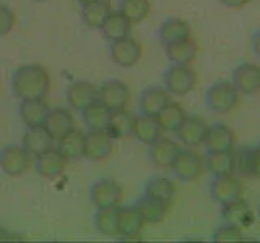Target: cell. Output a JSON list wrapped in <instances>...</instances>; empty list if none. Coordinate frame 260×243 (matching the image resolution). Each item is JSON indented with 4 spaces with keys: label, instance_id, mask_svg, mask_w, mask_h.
<instances>
[{
    "label": "cell",
    "instance_id": "cell-1",
    "mask_svg": "<svg viewBox=\"0 0 260 243\" xmlns=\"http://www.w3.org/2000/svg\"><path fill=\"white\" fill-rule=\"evenodd\" d=\"M12 91L20 101L46 99L51 91V76L43 65H21L13 71Z\"/></svg>",
    "mask_w": 260,
    "mask_h": 243
},
{
    "label": "cell",
    "instance_id": "cell-2",
    "mask_svg": "<svg viewBox=\"0 0 260 243\" xmlns=\"http://www.w3.org/2000/svg\"><path fill=\"white\" fill-rule=\"evenodd\" d=\"M197 73L189 63H171L162 75V85L169 94L185 96L195 88Z\"/></svg>",
    "mask_w": 260,
    "mask_h": 243
},
{
    "label": "cell",
    "instance_id": "cell-3",
    "mask_svg": "<svg viewBox=\"0 0 260 243\" xmlns=\"http://www.w3.org/2000/svg\"><path fill=\"white\" fill-rule=\"evenodd\" d=\"M238 99L239 93L231 81H216L205 93V102L208 109L215 113H219V115L231 112L238 104Z\"/></svg>",
    "mask_w": 260,
    "mask_h": 243
},
{
    "label": "cell",
    "instance_id": "cell-4",
    "mask_svg": "<svg viewBox=\"0 0 260 243\" xmlns=\"http://www.w3.org/2000/svg\"><path fill=\"white\" fill-rule=\"evenodd\" d=\"M32 159L23 144H7L0 149V170L8 177H21L31 169Z\"/></svg>",
    "mask_w": 260,
    "mask_h": 243
},
{
    "label": "cell",
    "instance_id": "cell-5",
    "mask_svg": "<svg viewBox=\"0 0 260 243\" xmlns=\"http://www.w3.org/2000/svg\"><path fill=\"white\" fill-rule=\"evenodd\" d=\"M130 101V88L122 79H109L98 88V102L109 110L125 109Z\"/></svg>",
    "mask_w": 260,
    "mask_h": 243
},
{
    "label": "cell",
    "instance_id": "cell-6",
    "mask_svg": "<svg viewBox=\"0 0 260 243\" xmlns=\"http://www.w3.org/2000/svg\"><path fill=\"white\" fill-rule=\"evenodd\" d=\"M89 198L96 209L114 208L120 205L124 198V190H122V185L112 178H101L93 183L89 190Z\"/></svg>",
    "mask_w": 260,
    "mask_h": 243
},
{
    "label": "cell",
    "instance_id": "cell-7",
    "mask_svg": "<svg viewBox=\"0 0 260 243\" xmlns=\"http://www.w3.org/2000/svg\"><path fill=\"white\" fill-rule=\"evenodd\" d=\"M173 174L182 182H195L205 170L203 159L197 152L190 149H181L176 156L173 166H171Z\"/></svg>",
    "mask_w": 260,
    "mask_h": 243
},
{
    "label": "cell",
    "instance_id": "cell-8",
    "mask_svg": "<svg viewBox=\"0 0 260 243\" xmlns=\"http://www.w3.org/2000/svg\"><path fill=\"white\" fill-rule=\"evenodd\" d=\"M109 54L112 62L122 68H130L138 63L142 57V44L132 36H125L122 39L112 40L109 47Z\"/></svg>",
    "mask_w": 260,
    "mask_h": 243
},
{
    "label": "cell",
    "instance_id": "cell-9",
    "mask_svg": "<svg viewBox=\"0 0 260 243\" xmlns=\"http://www.w3.org/2000/svg\"><path fill=\"white\" fill-rule=\"evenodd\" d=\"M244 186L242 183L234 177V174L230 175H218L213 177L210 183V196L219 206L226 205L233 199H238L242 196Z\"/></svg>",
    "mask_w": 260,
    "mask_h": 243
},
{
    "label": "cell",
    "instance_id": "cell-10",
    "mask_svg": "<svg viewBox=\"0 0 260 243\" xmlns=\"http://www.w3.org/2000/svg\"><path fill=\"white\" fill-rule=\"evenodd\" d=\"M233 86L239 94L254 96L260 91V67L255 63H241L234 68L231 76Z\"/></svg>",
    "mask_w": 260,
    "mask_h": 243
},
{
    "label": "cell",
    "instance_id": "cell-11",
    "mask_svg": "<svg viewBox=\"0 0 260 243\" xmlns=\"http://www.w3.org/2000/svg\"><path fill=\"white\" fill-rule=\"evenodd\" d=\"M114 149V138L108 130H88L85 136V157L89 160L108 159Z\"/></svg>",
    "mask_w": 260,
    "mask_h": 243
},
{
    "label": "cell",
    "instance_id": "cell-12",
    "mask_svg": "<svg viewBox=\"0 0 260 243\" xmlns=\"http://www.w3.org/2000/svg\"><path fill=\"white\" fill-rule=\"evenodd\" d=\"M67 162L69 160L63 157V154L52 146L51 149L41 152L39 156L35 157V170L43 178L52 180V178H57L63 174Z\"/></svg>",
    "mask_w": 260,
    "mask_h": 243
},
{
    "label": "cell",
    "instance_id": "cell-13",
    "mask_svg": "<svg viewBox=\"0 0 260 243\" xmlns=\"http://www.w3.org/2000/svg\"><path fill=\"white\" fill-rule=\"evenodd\" d=\"M145 221L135 206H119L117 209V237L124 240L138 238Z\"/></svg>",
    "mask_w": 260,
    "mask_h": 243
},
{
    "label": "cell",
    "instance_id": "cell-14",
    "mask_svg": "<svg viewBox=\"0 0 260 243\" xmlns=\"http://www.w3.org/2000/svg\"><path fill=\"white\" fill-rule=\"evenodd\" d=\"M65 97H67V104L72 109L81 112L85 107L98 101V86L85 79L73 81L65 91Z\"/></svg>",
    "mask_w": 260,
    "mask_h": 243
},
{
    "label": "cell",
    "instance_id": "cell-15",
    "mask_svg": "<svg viewBox=\"0 0 260 243\" xmlns=\"http://www.w3.org/2000/svg\"><path fill=\"white\" fill-rule=\"evenodd\" d=\"M221 219L226 224H233L241 229H246L254 224V211L250 209L249 202L246 199L238 198L233 199L226 205H221Z\"/></svg>",
    "mask_w": 260,
    "mask_h": 243
},
{
    "label": "cell",
    "instance_id": "cell-16",
    "mask_svg": "<svg viewBox=\"0 0 260 243\" xmlns=\"http://www.w3.org/2000/svg\"><path fill=\"white\" fill-rule=\"evenodd\" d=\"M169 93L165 86H148L145 88L138 97V107L140 113L148 117H156L165 109V105L171 101Z\"/></svg>",
    "mask_w": 260,
    "mask_h": 243
},
{
    "label": "cell",
    "instance_id": "cell-17",
    "mask_svg": "<svg viewBox=\"0 0 260 243\" xmlns=\"http://www.w3.org/2000/svg\"><path fill=\"white\" fill-rule=\"evenodd\" d=\"M148 157L151 160V164L158 169H171L176 156L181 151V146H179L174 140H169V138H158L156 141L151 143L148 146Z\"/></svg>",
    "mask_w": 260,
    "mask_h": 243
},
{
    "label": "cell",
    "instance_id": "cell-18",
    "mask_svg": "<svg viewBox=\"0 0 260 243\" xmlns=\"http://www.w3.org/2000/svg\"><path fill=\"white\" fill-rule=\"evenodd\" d=\"M208 125L205 120L197 115H185L181 127L177 128V138L184 146L195 148V146L203 144V138H205Z\"/></svg>",
    "mask_w": 260,
    "mask_h": 243
},
{
    "label": "cell",
    "instance_id": "cell-19",
    "mask_svg": "<svg viewBox=\"0 0 260 243\" xmlns=\"http://www.w3.org/2000/svg\"><path fill=\"white\" fill-rule=\"evenodd\" d=\"M203 146L207 151H234L236 138L233 130L224 124H215L207 128Z\"/></svg>",
    "mask_w": 260,
    "mask_h": 243
},
{
    "label": "cell",
    "instance_id": "cell-20",
    "mask_svg": "<svg viewBox=\"0 0 260 243\" xmlns=\"http://www.w3.org/2000/svg\"><path fill=\"white\" fill-rule=\"evenodd\" d=\"M143 194L171 208L174 202V198H176V185L171 182L168 177L154 175L145 183Z\"/></svg>",
    "mask_w": 260,
    "mask_h": 243
},
{
    "label": "cell",
    "instance_id": "cell-21",
    "mask_svg": "<svg viewBox=\"0 0 260 243\" xmlns=\"http://www.w3.org/2000/svg\"><path fill=\"white\" fill-rule=\"evenodd\" d=\"M85 136L78 128H72L63 136L57 140V149H59L67 160H78L85 157Z\"/></svg>",
    "mask_w": 260,
    "mask_h": 243
},
{
    "label": "cell",
    "instance_id": "cell-22",
    "mask_svg": "<svg viewBox=\"0 0 260 243\" xmlns=\"http://www.w3.org/2000/svg\"><path fill=\"white\" fill-rule=\"evenodd\" d=\"M47 104L44 99H24L20 102V117L26 128L44 127V122L49 113Z\"/></svg>",
    "mask_w": 260,
    "mask_h": 243
},
{
    "label": "cell",
    "instance_id": "cell-23",
    "mask_svg": "<svg viewBox=\"0 0 260 243\" xmlns=\"http://www.w3.org/2000/svg\"><path fill=\"white\" fill-rule=\"evenodd\" d=\"M112 13V5L109 0H93L81 5V20L83 24L91 29H101L106 18Z\"/></svg>",
    "mask_w": 260,
    "mask_h": 243
},
{
    "label": "cell",
    "instance_id": "cell-24",
    "mask_svg": "<svg viewBox=\"0 0 260 243\" xmlns=\"http://www.w3.org/2000/svg\"><path fill=\"white\" fill-rule=\"evenodd\" d=\"M21 144L32 157H36L41 152L52 148L54 138L47 133V130L44 127H32V128H28L26 133L23 135Z\"/></svg>",
    "mask_w": 260,
    "mask_h": 243
},
{
    "label": "cell",
    "instance_id": "cell-25",
    "mask_svg": "<svg viewBox=\"0 0 260 243\" xmlns=\"http://www.w3.org/2000/svg\"><path fill=\"white\" fill-rule=\"evenodd\" d=\"M132 135L137 138L138 141L150 146L151 143H154L161 138L162 130L158 124L156 117H148V115H140L134 117V127H132Z\"/></svg>",
    "mask_w": 260,
    "mask_h": 243
},
{
    "label": "cell",
    "instance_id": "cell-26",
    "mask_svg": "<svg viewBox=\"0 0 260 243\" xmlns=\"http://www.w3.org/2000/svg\"><path fill=\"white\" fill-rule=\"evenodd\" d=\"M203 164L213 177L234 174V151H207Z\"/></svg>",
    "mask_w": 260,
    "mask_h": 243
},
{
    "label": "cell",
    "instance_id": "cell-27",
    "mask_svg": "<svg viewBox=\"0 0 260 243\" xmlns=\"http://www.w3.org/2000/svg\"><path fill=\"white\" fill-rule=\"evenodd\" d=\"M44 128L47 130V133L54 138V141L59 140L60 136H63L67 132H70L72 128H75L73 124V117L67 109H51L47 113V118L44 122Z\"/></svg>",
    "mask_w": 260,
    "mask_h": 243
},
{
    "label": "cell",
    "instance_id": "cell-28",
    "mask_svg": "<svg viewBox=\"0 0 260 243\" xmlns=\"http://www.w3.org/2000/svg\"><path fill=\"white\" fill-rule=\"evenodd\" d=\"M158 37L162 46L177 43V40L190 37V26L189 23L181 18H168L159 26Z\"/></svg>",
    "mask_w": 260,
    "mask_h": 243
},
{
    "label": "cell",
    "instance_id": "cell-29",
    "mask_svg": "<svg viewBox=\"0 0 260 243\" xmlns=\"http://www.w3.org/2000/svg\"><path fill=\"white\" fill-rule=\"evenodd\" d=\"M130 29H132V23H130L119 10L117 12L112 10V13L106 18V21L101 26L103 36H104V39H108L109 43L122 39L125 36H130Z\"/></svg>",
    "mask_w": 260,
    "mask_h": 243
},
{
    "label": "cell",
    "instance_id": "cell-30",
    "mask_svg": "<svg viewBox=\"0 0 260 243\" xmlns=\"http://www.w3.org/2000/svg\"><path fill=\"white\" fill-rule=\"evenodd\" d=\"M138 213H140V216L143 217L145 224H159L165 221V217L168 214L169 208L166 205H162V202L153 199L150 196H146V194H143V196H140L137 199V202L134 205Z\"/></svg>",
    "mask_w": 260,
    "mask_h": 243
},
{
    "label": "cell",
    "instance_id": "cell-31",
    "mask_svg": "<svg viewBox=\"0 0 260 243\" xmlns=\"http://www.w3.org/2000/svg\"><path fill=\"white\" fill-rule=\"evenodd\" d=\"M166 57L171 63H192V60L197 55V44L192 37H187L177 43L165 46Z\"/></svg>",
    "mask_w": 260,
    "mask_h": 243
},
{
    "label": "cell",
    "instance_id": "cell-32",
    "mask_svg": "<svg viewBox=\"0 0 260 243\" xmlns=\"http://www.w3.org/2000/svg\"><path fill=\"white\" fill-rule=\"evenodd\" d=\"M134 117L130 112L125 109L119 110H111L109 113V122H108V133L117 140V138H124L132 135V127H134Z\"/></svg>",
    "mask_w": 260,
    "mask_h": 243
},
{
    "label": "cell",
    "instance_id": "cell-33",
    "mask_svg": "<svg viewBox=\"0 0 260 243\" xmlns=\"http://www.w3.org/2000/svg\"><path fill=\"white\" fill-rule=\"evenodd\" d=\"M184 118H185L184 109L179 104L171 102V101L156 115V120L162 130V133H176L177 128L181 127V124L184 122Z\"/></svg>",
    "mask_w": 260,
    "mask_h": 243
},
{
    "label": "cell",
    "instance_id": "cell-34",
    "mask_svg": "<svg viewBox=\"0 0 260 243\" xmlns=\"http://www.w3.org/2000/svg\"><path fill=\"white\" fill-rule=\"evenodd\" d=\"M109 109H106L103 104L96 101L81 110V117H83V124L88 130H106L109 122Z\"/></svg>",
    "mask_w": 260,
    "mask_h": 243
},
{
    "label": "cell",
    "instance_id": "cell-35",
    "mask_svg": "<svg viewBox=\"0 0 260 243\" xmlns=\"http://www.w3.org/2000/svg\"><path fill=\"white\" fill-rule=\"evenodd\" d=\"M117 209L119 206L101 208L96 211L94 225L104 237H117Z\"/></svg>",
    "mask_w": 260,
    "mask_h": 243
},
{
    "label": "cell",
    "instance_id": "cell-36",
    "mask_svg": "<svg viewBox=\"0 0 260 243\" xmlns=\"http://www.w3.org/2000/svg\"><path fill=\"white\" fill-rule=\"evenodd\" d=\"M150 0H120L119 4V12L132 24L142 23L150 15Z\"/></svg>",
    "mask_w": 260,
    "mask_h": 243
},
{
    "label": "cell",
    "instance_id": "cell-37",
    "mask_svg": "<svg viewBox=\"0 0 260 243\" xmlns=\"http://www.w3.org/2000/svg\"><path fill=\"white\" fill-rule=\"evenodd\" d=\"M211 240L216 243H230V241H242L244 235L241 227H236L233 224H223L211 235Z\"/></svg>",
    "mask_w": 260,
    "mask_h": 243
},
{
    "label": "cell",
    "instance_id": "cell-38",
    "mask_svg": "<svg viewBox=\"0 0 260 243\" xmlns=\"http://www.w3.org/2000/svg\"><path fill=\"white\" fill-rule=\"evenodd\" d=\"M16 23V15L8 5L0 4V37L7 36Z\"/></svg>",
    "mask_w": 260,
    "mask_h": 243
},
{
    "label": "cell",
    "instance_id": "cell-39",
    "mask_svg": "<svg viewBox=\"0 0 260 243\" xmlns=\"http://www.w3.org/2000/svg\"><path fill=\"white\" fill-rule=\"evenodd\" d=\"M247 170L249 177L260 178V146L247 148Z\"/></svg>",
    "mask_w": 260,
    "mask_h": 243
},
{
    "label": "cell",
    "instance_id": "cell-40",
    "mask_svg": "<svg viewBox=\"0 0 260 243\" xmlns=\"http://www.w3.org/2000/svg\"><path fill=\"white\" fill-rule=\"evenodd\" d=\"M219 2L228 8H242L244 5H247L250 0H219Z\"/></svg>",
    "mask_w": 260,
    "mask_h": 243
},
{
    "label": "cell",
    "instance_id": "cell-41",
    "mask_svg": "<svg viewBox=\"0 0 260 243\" xmlns=\"http://www.w3.org/2000/svg\"><path fill=\"white\" fill-rule=\"evenodd\" d=\"M252 51L257 57H260V29L252 36Z\"/></svg>",
    "mask_w": 260,
    "mask_h": 243
},
{
    "label": "cell",
    "instance_id": "cell-42",
    "mask_svg": "<svg viewBox=\"0 0 260 243\" xmlns=\"http://www.w3.org/2000/svg\"><path fill=\"white\" fill-rule=\"evenodd\" d=\"M77 2H78L80 5H85V4H88V2H93V0H77Z\"/></svg>",
    "mask_w": 260,
    "mask_h": 243
},
{
    "label": "cell",
    "instance_id": "cell-43",
    "mask_svg": "<svg viewBox=\"0 0 260 243\" xmlns=\"http://www.w3.org/2000/svg\"><path fill=\"white\" fill-rule=\"evenodd\" d=\"M32 2H38V4H41V2H46V0H32Z\"/></svg>",
    "mask_w": 260,
    "mask_h": 243
},
{
    "label": "cell",
    "instance_id": "cell-44",
    "mask_svg": "<svg viewBox=\"0 0 260 243\" xmlns=\"http://www.w3.org/2000/svg\"><path fill=\"white\" fill-rule=\"evenodd\" d=\"M258 217H260V205H258Z\"/></svg>",
    "mask_w": 260,
    "mask_h": 243
}]
</instances>
